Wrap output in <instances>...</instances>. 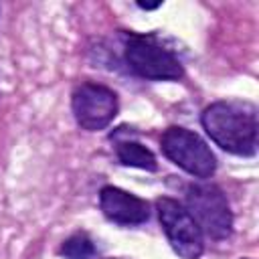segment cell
Returning <instances> with one entry per match:
<instances>
[{"mask_svg":"<svg viewBox=\"0 0 259 259\" xmlns=\"http://www.w3.org/2000/svg\"><path fill=\"white\" fill-rule=\"evenodd\" d=\"M202 127L223 150L251 156L257 150V113L249 103L217 101L202 111Z\"/></svg>","mask_w":259,"mask_h":259,"instance_id":"cell-1","label":"cell"},{"mask_svg":"<svg viewBox=\"0 0 259 259\" xmlns=\"http://www.w3.org/2000/svg\"><path fill=\"white\" fill-rule=\"evenodd\" d=\"M200 233L210 239H227L233 227V214L223 190L214 184H192L186 190V206H184Z\"/></svg>","mask_w":259,"mask_h":259,"instance_id":"cell-2","label":"cell"},{"mask_svg":"<svg viewBox=\"0 0 259 259\" xmlns=\"http://www.w3.org/2000/svg\"><path fill=\"white\" fill-rule=\"evenodd\" d=\"M125 61L140 77L154 81H174L184 75L174 53L148 34H130L125 38Z\"/></svg>","mask_w":259,"mask_h":259,"instance_id":"cell-3","label":"cell"},{"mask_svg":"<svg viewBox=\"0 0 259 259\" xmlns=\"http://www.w3.org/2000/svg\"><path fill=\"white\" fill-rule=\"evenodd\" d=\"M160 146L168 160L196 178H208L217 168V158L206 142L190 130L168 127L162 134Z\"/></svg>","mask_w":259,"mask_h":259,"instance_id":"cell-4","label":"cell"},{"mask_svg":"<svg viewBox=\"0 0 259 259\" xmlns=\"http://www.w3.org/2000/svg\"><path fill=\"white\" fill-rule=\"evenodd\" d=\"M156 210L174 253L182 259H198L204 251V241L190 212L178 200L168 196L156 200Z\"/></svg>","mask_w":259,"mask_h":259,"instance_id":"cell-5","label":"cell"},{"mask_svg":"<svg viewBox=\"0 0 259 259\" xmlns=\"http://www.w3.org/2000/svg\"><path fill=\"white\" fill-rule=\"evenodd\" d=\"M73 113L83 130H103L117 115V95L105 85L81 83L73 91Z\"/></svg>","mask_w":259,"mask_h":259,"instance_id":"cell-6","label":"cell"},{"mask_svg":"<svg viewBox=\"0 0 259 259\" xmlns=\"http://www.w3.org/2000/svg\"><path fill=\"white\" fill-rule=\"evenodd\" d=\"M99 206L103 214L117 225H140L150 217V204L117 186H105L99 192Z\"/></svg>","mask_w":259,"mask_h":259,"instance_id":"cell-7","label":"cell"},{"mask_svg":"<svg viewBox=\"0 0 259 259\" xmlns=\"http://www.w3.org/2000/svg\"><path fill=\"white\" fill-rule=\"evenodd\" d=\"M115 152H117L119 162L125 166H134V168H142V170H150V172H154L158 168L154 154L138 142H119L115 146Z\"/></svg>","mask_w":259,"mask_h":259,"instance_id":"cell-8","label":"cell"},{"mask_svg":"<svg viewBox=\"0 0 259 259\" xmlns=\"http://www.w3.org/2000/svg\"><path fill=\"white\" fill-rule=\"evenodd\" d=\"M61 253L65 259H93L95 255V247H93V241L83 235V233H77L73 237H69L63 247H61Z\"/></svg>","mask_w":259,"mask_h":259,"instance_id":"cell-9","label":"cell"}]
</instances>
